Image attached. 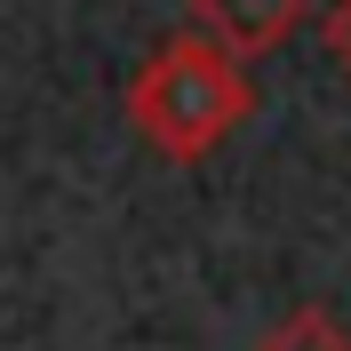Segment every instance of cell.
<instances>
[{"label":"cell","mask_w":351,"mask_h":351,"mask_svg":"<svg viewBox=\"0 0 351 351\" xmlns=\"http://www.w3.org/2000/svg\"><path fill=\"white\" fill-rule=\"evenodd\" d=\"M256 351H351V335H343V319H335L328 304H295Z\"/></svg>","instance_id":"3957f363"},{"label":"cell","mask_w":351,"mask_h":351,"mask_svg":"<svg viewBox=\"0 0 351 351\" xmlns=\"http://www.w3.org/2000/svg\"><path fill=\"white\" fill-rule=\"evenodd\" d=\"M295 24H304V0H192V32H208V40H216L223 56H240V64L271 56Z\"/></svg>","instance_id":"7a4b0ae2"},{"label":"cell","mask_w":351,"mask_h":351,"mask_svg":"<svg viewBox=\"0 0 351 351\" xmlns=\"http://www.w3.org/2000/svg\"><path fill=\"white\" fill-rule=\"evenodd\" d=\"M319 32H328V48H335V64L351 72V0H335V8H328V24H319Z\"/></svg>","instance_id":"277c9868"},{"label":"cell","mask_w":351,"mask_h":351,"mask_svg":"<svg viewBox=\"0 0 351 351\" xmlns=\"http://www.w3.org/2000/svg\"><path fill=\"white\" fill-rule=\"evenodd\" d=\"M247 104H256V88H247V64L240 56H223L208 32H168V40L136 64L128 80V120L136 136L152 144L160 160H199L216 152L223 136L247 120Z\"/></svg>","instance_id":"6da1fadb"}]
</instances>
